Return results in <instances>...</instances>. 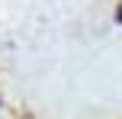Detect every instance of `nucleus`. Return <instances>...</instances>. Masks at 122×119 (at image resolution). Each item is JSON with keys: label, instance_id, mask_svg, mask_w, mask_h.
<instances>
[{"label": "nucleus", "instance_id": "obj_1", "mask_svg": "<svg viewBox=\"0 0 122 119\" xmlns=\"http://www.w3.org/2000/svg\"><path fill=\"white\" fill-rule=\"evenodd\" d=\"M119 23H122V10H119Z\"/></svg>", "mask_w": 122, "mask_h": 119}]
</instances>
